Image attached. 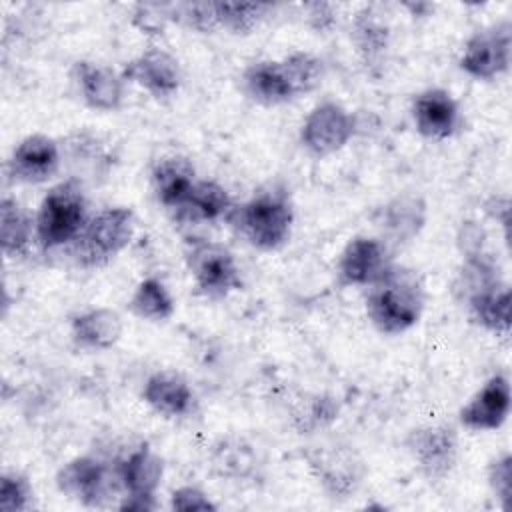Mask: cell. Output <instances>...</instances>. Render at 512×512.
<instances>
[{"mask_svg":"<svg viewBox=\"0 0 512 512\" xmlns=\"http://www.w3.org/2000/svg\"><path fill=\"white\" fill-rule=\"evenodd\" d=\"M366 316L386 336H398L418 324L426 306V290L420 274L408 266H392L366 294Z\"/></svg>","mask_w":512,"mask_h":512,"instance_id":"1","label":"cell"},{"mask_svg":"<svg viewBox=\"0 0 512 512\" xmlns=\"http://www.w3.org/2000/svg\"><path fill=\"white\" fill-rule=\"evenodd\" d=\"M226 220L250 246L272 252L290 240L294 208L284 188L270 186L232 206Z\"/></svg>","mask_w":512,"mask_h":512,"instance_id":"2","label":"cell"},{"mask_svg":"<svg viewBox=\"0 0 512 512\" xmlns=\"http://www.w3.org/2000/svg\"><path fill=\"white\" fill-rule=\"evenodd\" d=\"M88 202L78 178L54 184L36 212V242L44 250L70 246L88 224Z\"/></svg>","mask_w":512,"mask_h":512,"instance_id":"3","label":"cell"},{"mask_svg":"<svg viewBox=\"0 0 512 512\" xmlns=\"http://www.w3.org/2000/svg\"><path fill=\"white\" fill-rule=\"evenodd\" d=\"M134 212L108 206L90 216L82 234L70 244L72 258L82 268H98L118 256L134 238Z\"/></svg>","mask_w":512,"mask_h":512,"instance_id":"4","label":"cell"},{"mask_svg":"<svg viewBox=\"0 0 512 512\" xmlns=\"http://www.w3.org/2000/svg\"><path fill=\"white\" fill-rule=\"evenodd\" d=\"M56 488L88 508L106 506L118 492L124 494L118 470L96 456H76L56 472Z\"/></svg>","mask_w":512,"mask_h":512,"instance_id":"5","label":"cell"},{"mask_svg":"<svg viewBox=\"0 0 512 512\" xmlns=\"http://www.w3.org/2000/svg\"><path fill=\"white\" fill-rule=\"evenodd\" d=\"M186 268L206 298H224L242 288L240 268L232 250L214 240H196L186 252Z\"/></svg>","mask_w":512,"mask_h":512,"instance_id":"6","label":"cell"},{"mask_svg":"<svg viewBox=\"0 0 512 512\" xmlns=\"http://www.w3.org/2000/svg\"><path fill=\"white\" fill-rule=\"evenodd\" d=\"M512 62V26L508 20L474 32L460 54L458 66L474 80H494L508 72Z\"/></svg>","mask_w":512,"mask_h":512,"instance_id":"7","label":"cell"},{"mask_svg":"<svg viewBox=\"0 0 512 512\" xmlns=\"http://www.w3.org/2000/svg\"><path fill=\"white\" fill-rule=\"evenodd\" d=\"M356 132L354 116L338 102L326 100L316 104L302 122L300 142L318 158L342 150Z\"/></svg>","mask_w":512,"mask_h":512,"instance_id":"8","label":"cell"},{"mask_svg":"<svg viewBox=\"0 0 512 512\" xmlns=\"http://www.w3.org/2000/svg\"><path fill=\"white\" fill-rule=\"evenodd\" d=\"M392 266L388 244L372 236L352 238L340 252L336 264L338 286H372Z\"/></svg>","mask_w":512,"mask_h":512,"instance_id":"9","label":"cell"},{"mask_svg":"<svg viewBox=\"0 0 512 512\" xmlns=\"http://www.w3.org/2000/svg\"><path fill=\"white\" fill-rule=\"evenodd\" d=\"M120 76L146 90L156 100L172 98L182 86L180 62L162 48H148L124 64Z\"/></svg>","mask_w":512,"mask_h":512,"instance_id":"10","label":"cell"},{"mask_svg":"<svg viewBox=\"0 0 512 512\" xmlns=\"http://www.w3.org/2000/svg\"><path fill=\"white\" fill-rule=\"evenodd\" d=\"M406 450L428 480H442L456 464L458 440L448 426H420L408 434Z\"/></svg>","mask_w":512,"mask_h":512,"instance_id":"11","label":"cell"},{"mask_svg":"<svg viewBox=\"0 0 512 512\" xmlns=\"http://www.w3.org/2000/svg\"><path fill=\"white\" fill-rule=\"evenodd\" d=\"M58 168L60 148L56 140L46 134H30L22 138L6 162L8 176L20 184L48 182Z\"/></svg>","mask_w":512,"mask_h":512,"instance_id":"12","label":"cell"},{"mask_svg":"<svg viewBox=\"0 0 512 512\" xmlns=\"http://www.w3.org/2000/svg\"><path fill=\"white\" fill-rule=\"evenodd\" d=\"M510 414V380L506 374H492L482 388L460 408L458 420L474 432H492L502 428Z\"/></svg>","mask_w":512,"mask_h":512,"instance_id":"13","label":"cell"},{"mask_svg":"<svg viewBox=\"0 0 512 512\" xmlns=\"http://www.w3.org/2000/svg\"><path fill=\"white\" fill-rule=\"evenodd\" d=\"M412 120L418 134L426 140L442 142L452 138L460 124V106L444 88H426L412 100Z\"/></svg>","mask_w":512,"mask_h":512,"instance_id":"14","label":"cell"},{"mask_svg":"<svg viewBox=\"0 0 512 512\" xmlns=\"http://www.w3.org/2000/svg\"><path fill=\"white\" fill-rule=\"evenodd\" d=\"M310 468L314 470L324 492L334 500L350 498L360 488L364 478L360 458L342 446L318 450L310 458Z\"/></svg>","mask_w":512,"mask_h":512,"instance_id":"15","label":"cell"},{"mask_svg":"<svg viewBox=\"0 0 512 512\" xmlns=\"http://www.w3.org/2000/svg\"><path fill=\"white\" fill-rule=\"evenodd\" d=\"M72 82L82 102L98 112H114L124 102V78L92 60H78L72 66Z\"/></svg>","mask_w":512,"mask_h":512,"instance_id":"16","label":"cell"},{"mask_svg":"<svg viewBox=\"0 0 512 512\" xmlns=\"http://www.w3.org/2000/svg\"><path fill=\"white\" fill-rule=\"evenodd\" d=\"M142 400L160 416L178 420L188 418L196 408V394L188 380L174 370L150 374L142 386Z\"/></svg>","mask_w":512,"mask_h":512,"instance_id":"17","label":"cell"},{"mask_svg":"<svg viewBox=\"0 0 512 512\" xmlns=\"http://www.w3.org/2000/svg\"><path fill=\"white\" fill-rule=\"evenodd\" d=\"M242 86L254 102L264 106H278L298 98L284 60H258L250 64L242 74Z\"/></svg>","mask_w":512,"mask_h":512,"instance_id":"18","label":"cell"},{"mask_svg":"<svg viewBox=\"0 0 512 512\" xmlns=\"http://www.w3.org/2000/svg\"><path fill=\"white\" fill-rule=\"evenodd\" d=\"M122 330V318L112 308H90L70 320V336L84 350H110L118 344Z\"/></svg>","mask_w":512,"mask_h":512,"instance_id":"19","label":"cell"},{"mask_svg":"<svg viewBox=\"0 0 512 512\" xmlns=\"http://www.w3.org/2000/svg\"><path fill=\"white\" fill-rule=\"evenodd\" d=\"M150 178L158 202L178 212L196 184V170L192 162L182 156H164L152 166Z\"/></svg>","mask_w":512,"mask_h":512,"instance_id":"20","label":"cell"},{"mask_svg":"<svg viewBox=\"0 0 512 512\" xmlns=\"http://www.w3.org/2000/svg\"><path fill=\"white\" fill-rule=\"evenodd\" d=\"M116 470L124 494L156 496L164 476V462L148 444H140L120 460Z\"/></svg>","mask_w":512,"mask_h":512,"instance_id":"21","label":"cell"},{"mask_svg":"<svg viewBox=\"0 0 512 512\" xmlns=\"http://www.w3.org/2000/svg\"><path fill=\"white\" fill-rule=\"evenodd\" d=\"M36 240V216L16 198L4 196L0 202V244L8 258L24 256Z\"/></svg>","mask_w":512,"mask_h":512,"instance_id":"22","label":"cell"},{"mask_svg":"<svg viewBox=\"0 0 512 512\" xmlns=\"http://www.w3.org/2000/svg\"><path fill=\"white\" fill-rule=\"evenodd\" d=\"M468 316L474 324L480 328L506 336L510 330V288L506 282L494 284L478 294H474L470 300H466Z\"/></svg>","mask_w":512,"mask_h":512,"instance_id":"23","label":"cell"},{"mask_svg":"<svg viewBox=\"0 0 512 512\" xmlns=\"http://www.w3.org/2000/svg\"><path fill=\"white\" fill-rule=\"evenodd\" d=\"M350 36L366 66H378L384 60L390 42V28L374 6H364L356 12Z\"/></svg>","mask_w":512,"mask_h":512,"instance_id":"24","label":"cell"},{"mask_svg":"<svg viewBox=\"0 0 512 512\" xmlns=\"http://www.w3.org/2000/svg\"><path fill=\"white\" fill-rule=\"evenodd\" d=\"M426 222V204L420 196L402 194L380 210V226L394 242H410Z\"/></svg>","mask_w":512,"mask_h":512,"instance_id":"25","label":"cell"},{"mask_svg":"<svg viewBox=\"0 0 512 512\" xmlns=\"http://www.w3.org/2000/svg\"><path fill=\"white\" fill-rule=\"evenodd\" d=\"M232 206L234 204L224 186L214 180H196L184 206L178 210V216L196 222H212L226 218Z\"/></svg>","mask_w":512,"mask_h":512,"instance_id":"26","label":"cell"},{"mask_svg":"<svg viewBox=\"0 0 512 512\" xmlns=\"http://www.w3.org/2000/svg\"><path fill=\"white\" fill-rule=\"evenodd\" d=\"M504 282L500 276L498 262L488 252H478L472 256H464V262L454 280V294L458 302L466 304L474 294Z\"/></svg>","mask_w":512,"mask_h":512,"instance_id":"27","label":"cell"},{"mask_svg":"<svg viewBox=\"0 0 512 512\" xmlns=\"http://www.w3.org/2000/svg\"><path fill=\"white\" fill-rule=\"evenodd\" d=\"M128 306L134 316L148 322H166L176 310V302L170 290L156 276H148L138 282Z\"/></svg>","mask_w":512,"mask_h":512,"instance_id":"28","label":"cell"},{"mask_svg":"<svg viewBox=\"0 0 512 512\" xmlns=\"http://www.w3.org/2000/svg\"><path fill=\"white\" fill-rule=\"evenodd\" d=\"M218 28L232 34H250L270 12L264 2H214Z\"/></svg>","mask_w":512,"mask_h":512,"instance_id":"29","label":"cell"},{"mask_svg":"<svg viewBox=\"0 0 512 512\" xmlns=\"http://www.w3.org/2000/svg\"><path fill=\"white\" fill-rule=\"evenodd\" d=\"M284 60V66L290 74L296 96H304L314 92L324 78V62L310 52H294Z\"/></svg>","mask_w":512,"mask_h":512,"instance_id":"30","label":"cell"},{"mask_svg":"<svg viewBox=\"0 0 512 512\" xmlns=\"http://www.w3.org/2000/svg\"><path fill=\"white\" fill-rule=\"evenodd\" d=\"M34 490L30 480L16 472L8 470L0 478V510L2 512H24L32 508Z\"/></svg>","mask_w":512,"mask_h":512,"instance_id":"31","label":"cell"},{"mask_svg":"<svg viewBox=\"0 0 512 512\" xmlns=\"http://www.w3.org/2000/svg\"><path fill=\"white\" fill-rule=\"evenodd\" d=\"M170 20L196 32L208 34L218 28L214 2H176L170 4Z\"/></svg>","mask_w":512,"mask_h":512,"instance_id":"32","label":"cell"},{"mask_svg":"<svg viewBox=\"0 0 512 512\" xmlns=\"http://www.w3.org/2000/svg\"><path fill=\"white\" fill-rule=\"evenodd\" d=\"M168 22H170V4L144 2V4H136L132 10V24L142 34L158 36L164 32Z\"/></svg>","mask_w":512,"mask_h":512,"instance_id":"33","label":"cell"},{"mask_svg":"<svg viewBox=\"0 0 512 512\" xmlns=\"http://www.w3.org/2000/svg\"><path fill=\"white\" fill-rule=\"evenodd\" d=\"M488 486L494 496L502 502V508H508L512 492V458L510 452L496 456L488 466Z\"/></svg>","mask_w":512,"mask_h":512,"instance_id":"34","label":"cell"},{"mask_svg":"<svg viewBox=\"0 0 512 512\" xmlns=\"http://www.w3.org/2000/svg\"><path fill=\"white\" fill-rule=\"evenodd\" d=\"M170 508L176 512H208L218 506L198 486H180L170 496Z\"/></svg>","mask_w":512,"mask_h":512,"instance_id":"35","label":"cell"},{"mask_svg":"<svg viewBox=\"0 0 512 512\" xmlns=\"http://www.w3.org/2000/svg\"><path fill=\"white\" fill-rule=\"evenodd\" d=\"M484 240H486V236H484V230L480 224H476L472 220H466L460 224L456 244L460 248L462 258L484 252Z\"/></svg>","mask_w":512,"mask_h":512,"instance_id":"36","label":"cell"},{"mask_svg":"<svg viewBox=\"0 0 512 512\" xmlns=\"http://www.w3.org/2000/svg\"><path fill=\"white\" fill-rule=\"evenodd\" d=\"M486 212L504 228L508 238V222H510V200L508 196H492L486 202Z\"/></svg>","mask_w":512,"mask_h":512,"instance_id":"37","label":"cell"},{"mask_svg":"<svg viewBox=\"0 0 512 512\" xmlns=\"http://www.w3.org/2000/svg\"><path fill=\"white\" fill-rule=\"evenodd\" d=\"M156 496H132V494H124L118 502L120 510H128V512H150L156 510Z\"/></svg>","mask_w":512,"mask_h":512,"instance_id":"38","label":"cell"},{"mask_svg":"<svg viewBox=\"0 0 512 512\" xmlns=\"http://www.w3.org/2000/svg\"><path fill=\"white\" fill-rule=\"evenodd\" d=\"M406 8L412 10V16H426L428 10H432L434 6H432V4H426V2H420V4L410 2V4H406Z\"/></svg>","mask_w":512,"mask_h":512,"instance_id":"39","label":"cell"}]
</instances>
